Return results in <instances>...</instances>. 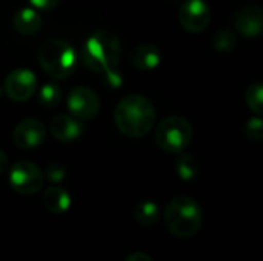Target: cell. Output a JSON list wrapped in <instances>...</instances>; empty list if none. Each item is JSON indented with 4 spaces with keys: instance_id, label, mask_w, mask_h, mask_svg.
Here are the masks:
<instances>
[{
    "instance_id": "cell-1",
    "label": "cell",
    "mask_w": 263,
    "mask_h": 261,
    "mask_svg": "<svg viewBox=\"0 0 263 261\" xmlns=\"http://www.w3.org/2000/svg\"><path fill=\"white\" fill-rule=\"evenodd\" d=\"M122 46L119 37L106 29L96 31L82 49V58L88 68L96 72H105L111 80L112 86L120 85V75L116 72L114 68L120 62Z\"/></svg>"
},
{
    "instance_id": "cell-2",
    "label": "cell",
    "mask_w": 263,
    "mask_h": 261,
    "mask_svg": "<svg viewBox=\"0 0 263 261\" xmlns=\"http://www.w3.org/2000/svg\"><path fill=\"white\" fill-rule=\"evenodd\" d=\"M114 123L126 137H145L156 123L154 105L142 95L123 97L114 109Z\"/></svg>"
},
{
    "instance_id": "cell-3",
    "label": "cell",
    "mask_w": 263,
    "mask_h": 261,
    "mask_svg": "<svg viewBox=\"0 0 263 261\" xmlns=\"http://www.w3.org/2000/svg\"><path fill=\"white\" fill-rule=\"evenodd\" d=\"M165 225L174 237L182 240L191 238L202 229L203 211L200 205L191 197H174L166 205Z\"/></svg>"
},
{
    "instance_id": "cell-4",
    "label": "cell",
    "mask_w": 263,
    "mask_h": 261,
    "mask_svg": "<svg viewBox=\"0 0 263 261\" xmlns=\"http://www.w3.org/2000/svg\"><path fill=\"white\" fill-rule=\"evenodd\" d=\"M37 58L43 71L52 78L63 80L69 77L76 68V52L69 43L51 38L42 43L37 52Z\"/></svg>"
},
{
    "instance_id": "cell-5",
    "label": "cell",
    "mask_w": 263,
    "mask_h": 261,
    "mask_svg": "<svg viewBox=\"0 0 263 261\" xmlns=\"http://www.w3.org/2000/svg\"><path fill=\"white\" fill-rule=\"evenodd\" d=\"M191 140L193 126L186 118L179 115L165 118L156 129V143L165 152L180 154L190 146Z\"/></svg>"
},
{
    "instance_id": "cell-6",
    "label": "cell",
    "mask_w": 263,
    "mask_h": 261,
    "mask_svg": "<svg viewBox=\"0 0 263 261\" xmlns=\"http://www.w3.org/2000/svg\"><path fill=\"white\" fill-rule=\"evenodd\" d=\"M9 183L15 192L22 195H32L42 189L43 174L34 163L20 160L12 165L9 171Z\"/></svg>"
},
{
    "instance_id": "cell-7",
    "label": "cell",
    "mask_w": 263,
    "mask_h": 261,
    "mask_svg": "<svg viewBox=\"0 0 263 261\" xmlns=\"http://www.w3.org/2000/svg\"><path fill=\"white\" fill-rule=\"evenodd\" d=\"M177 18L185 31L199 34L210 25L211 9L205 0H185L179 8Z\"/></svg>"
},
{
    "instance_id": "cell-8",
    "label": "cell",
    "mask_w": 263,
    "mask_h": 261,
    "mask_svg": "<svg viewBox=\"0 0 263 261\" xmlns=\"http://www.w3.org/2000/svg\"><path fill=\"white\" fill-rule=\"evenodd\" d=\"M66 106L74 118L91 120L100 111V100L92 89L86 86H76L68 92Z\"/></svg>"
},
{
    "instance_id": "cell-9",
    "label": "cell",
    "mask_w": 263,
    "mask_h": 261,
    "mask_svg": "<svg viewBox=\"0 0 263 261\" xmlns=\"http://www.w3.org/2000/svg\"><path fill=\"white\" fill-rule=\"evenodd\" d=\"M37 89V77L32 71L20 68L11 71L3 83L5 94L12 102H26Z\"/></svg>"
},
{
    "instance_id": "cell-10",
    "label": "cell",
    "mask_w": 263,
    "mask_h": 261,
    "mask_svg": "<svg viewBox=\"0 0 263 261\" xmlns=\"http://www.w3.org/2000/svg\"><path fill=\"white\" fill-rule=\"evenodd\" d=\"M12 137L20 149L32 151L43 143L46 137V129L43 123L39 122L37 118H25L15 125Z\"/></svg>"
},
{
    "instance_id": "cell-11",
    "label": "cell",
    "mask_w": 263,
    "mask_h": 261,
    "mask_svg": "<svg viewBox=\"0 0 263 261\" xmlns=\"http://www.w3.org/2000/svg\"><path fill=\"white\" fill-rule=\"evenodd\" d=\"M236 29L245 38H257L262 34L263 12L257 5L242 6L234 17Z\"/></svg>"
},
{
    "instance_id": "cell-12",
    "label": "cell",
    "mask_w": 263,
    "mask_h": 261,
    "mask_svg": "<svg viewBox=\"0 0 263 261\" xmlns=\"http://www.w3.org/2000/svg\"><path fill=\"white\" fill-rule=\"evenodd\" d=\"M49 131L59 142H74L82 137L83 126L77 118L66 114H59L51 120Z\"/></svg>"
},
{
    "instance_id": "cell-13",
    "label": "cell",
    "mask_w": 263,
    "mask_h": 261,
    "mask_svg": "<svg viewBox=\"0 0 263 261\" xmlns=\"http://www.w3.org/2000/svg\"><path fill=\"white\" fill-rule=\"evenodd\" d=\"M129 62L140 71H151L162 62V51L153 43H143L136 46L129 54Z\"/></svg>"
},
{
    "instance_id": "cell-14",
    "label": "cell",
    "mask_w": 263,
    "mask_h": 261,
    "mask_svg": "<svg viewBox=\"0 0 263 261\" xmlns=\"http://www.w3.org/2000/svg\"><path fill=\"white\" fill-rule=\"evenodd\" d=\"M43 206L51 212V214H65L71 208V195L68 191H65L60 186H49L45 189L42 195Z\"/></svg>"
},
{
    "instance_id": "cell-15",
    "label": "cell",
    "mask_w": 263,
    "mask_h": 261,
    "mask_svg": "<svg viewBox=\"0 0 263 261\" xmlns=\"http://www.w3.org/2000/svg\"><path fill=\"white\" fill-rule=\"evenodd\" d=\"M42 26V17L34 8H23L14 15V28L22 35H32Z\"/></svg>"
},
{
    "instance_id": "cell-16",
    "label": "cell",
    "mask_w": 263,
    "mask_h": 261,
    "mask_svg": "<svg viewBox=\"0 0 263 261\" xmlns=\"http://www.w3.org/2000/svg\"><path fill=\"white\" fill-rule=\"evenodd\" d=\"M133 215H134V220L142 225V226H153L159 222L160 218V209L159 206L154 203V202H149V200H145V202H140L134 206V211H133Z\"/></svg>"
},
{
    "instance_id": "cell-17",
    "label": "cell",
    "mask_w": 263,
    "mask_h": 261,
    "mask_svg": "<svg viewBox=\"0 0 263 261\" xmlns=\"http://www.w3.org/2000/svg\"><path fill=\"white\" fill-rule=\"evenodd\" d=\"M176 172L183 182H193L200 174V163L191 154H182L176 162Z\"/></svg>"
},
{
    "instance_id": "cell-18",
    "label": "cell",
    "mask_w": 263,
    "mask_h": 261,
    "mask_svg": "<svg viewBox=\"0 0 263 261\" xmlns=\"http://www.w3.org/2000/svg\"><path fill=\"white\" fill-rule=\"evenodd\" d=\"M236 43H237V35H236L234 31H231L228 28L219 29L214 34V38H213V48L219 54L231 52L236 48Z\"/></svg>"
},
{
    "instance_id": "cell-19",
    "label": "cell",
    "mask_w": 263,
    "mask_h": 261,
    "mask_svg": "<svg viewBox=\"0 0 263 261\" xmlns=\"http://www.w3.org/2000/svg\"><path fill=\"white\" fill-rule=\"evenodd\" d=\"M245 102L248 105V108L256 112V114H262L263 112V86L262 83H253L248 86L247 92H245Z\"/></svg>"
},
{
    "instance_id": "cell-20",
    "label": "cell",
    "mask_w": 263,
    "mask_h": 261,
    "mask_svg": "<svg viewBox=\"0 0 263 261\" xmlns=\"http://www.w3.org/2000/svg\"><path fill=\"white\" fill-rule=\"evenodd\" d=\"M60 98H62V91L54 83H45L39 91V102L45 108H52L59 105Z\"/></svg>"
},
{
    "instance_id": "cell-21",
    "label": "cell",
    "mask_w": 263,
    "mask_h": 261,
    "mask_svg": "<svg viewBox=\"0 0 263 261\" xmlns=\"http://www.w3.org/2000/svg\"><path fill=\"white\" fill-rule=\"evenodd\" d=\"M66 177V168L60 162H51L45 168V178L51 183H62Z\"/></svg>"
},
{
    "instance_id": "cell-22",
    "label": "cell",
    "mask_w": 263,
    "mask_h": 261,
    "mask_svg": "<svg viewBox=\"0 0 263 261\" xmlns=\"http://www.w3.org/2000/svg\"><path fill=\"white\" fill-rule=\"evenodd\" d=\"M243 131H245V135H247L250 140L260 142L263 137V122L259 117L250 118V120L245 123Z\"/></svg>"
},
{
    "instance_id": "cell-23",
    "label": "cell",
    "mask_w": 263,
    "mask_h": 261,
    "mask_svg": "<svg viewBox=\"0 0 263 261\" xmlns=\"http://www.w3.org/2000/svg\"><path fill=\"white\" fill-rule=\"evenodd\" d=\"M31 5L35 8V9H42V11H48V9H52L60 0H29Z\"/></svg>"
},
{
    "instance_id": "cell-24",
    "label": "cell",
    "mask_w": 263,
    "mask_h": 261,
    "mask_svg": "<svg viewBox=\"0 0 263 261\" xmlns=\"http://www.w3.org/2000/svg\"><path fill=\"white\" fill-rule=\"evenodd\" d=\"M125 261H154L148 254H145V252H134V254H131L128 258Z\"/></svg>"
},
{
    "instance_id": "cell-25",
    "label": "cell",
    "mask_w": 263,
    "mask_h": 261,
    "mask_svg": "<svg viewBox=\"0 0 263 261\" xmlns=\"http://www.w3.org/2000/svg\"><path fill=\"white\" fill-rule=\"evenodd\" d=\"M6 165H8V162H6V155H5V152L0 149V174H3V172L6 171Z\"/></svg>"
},
{
    "instance_id": "cell-26",
    "label": "cell",
    "mask_w": 263,
    "mask_h": 261,
    "mask_svg": "<svg viewBox=\"0 0 263 261\" xmlns=\"http://www.w3.org/2000/svg\"><path fill=\"white\" fill-rule=\"evenodd\" d=\"M2 92H3V89H2V86H0V97H2Z\"/></svg>"
}]
</instances>
